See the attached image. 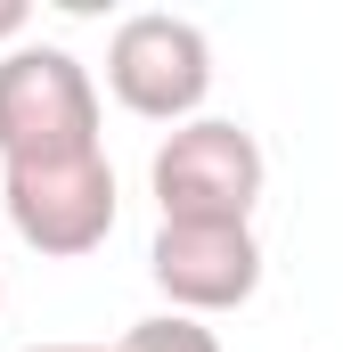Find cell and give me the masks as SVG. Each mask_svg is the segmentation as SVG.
Listing matches in <instances>:
<instances>
[{
	"label": "cell",
	"mask_w": 343,
	"mask_h": 352,
	"mask_svg": "<svg viewBox=\"0 0 343 352\" xmlns=\"http://www.w3.org/2000/svg\"><path fill=\"white\" fill-rule=\"evenodd\" d=\"M66 156H98V82L74 50L16 41L0 58V173Z\"/></svg>",
	"instance_id": "obj_1"
},
{
	"label": "cell",
	"mask_w": 343,
	"mask_h": 352,
	"mask_svg": "<svg viewBox=\"0 0 343 352\" xmlns=\"http://www.w3.org/2000/svg\"><path fill=\"white\" fill-rule=\"evenodd\" d=\"M106 90L115 107H131L139 123H196L213 98V41L196 16L172 8H139L106 33Z\"/></svg>",
	"instance_id": "obj_2"
},
{
	"label": "cell",
	"mask_w": 343,
	"mask_h": 352,
	"mask_svg": "<svg viewBox=\"0 0 343 352\" xmlns=\"http://www.w3.org/2000/svg\"><path fill=\"white\" fill-rule=\"evenodd\" d=\"M261 140L229 115H196L164 131L156 164H147V188H156V213L164 221H254L261 205Z\"/></svg>",
	"instance_id": "obj_3"
},
{
	"label": "cell",
	"mask_w": 343,
	"mask_h": 352,
	"mask_svg": "<svg viewBox=\"0 0 343 352\" xmlns=\"http://www.w3.org/2000/svg\"><path fill=\"white\" fill-rule=\"evenodd\" d=\"M0 205H8V230L33 254H49V263L98 254L106 230H115V164H106V148L66 156V164H8Z\"/></svg>",
	"instance_id": "obj_4"
},
{
	"label": "cell",
	"mask_w": 343,
	"mask_h": 352,
	"mask_svg": "<svg viewBox=\"0 0 343 352\" xmlns=\"http://www.w3.org/2000/svg\"><path fill=\"white\" fill-rule=\"evenodd\" d=\"M147 278L188 320L237 311V303H254V287H261V238H254V221H156Z\"/></svg>",
	"instance_id": "obj_5"
},
{
	"label": "cell",
	"mask_w": 343,
	"mask_h": 352,
	"mask_svg": "<svg viewBox=\"0 0 343 352\" xmlns=\"http://www.w3.org/2000/svg\"><path fill=\"white\" fill-rule=\"evenodd\" d=\"M123 352H221V336L188 311H147V320H131Z\"/></svg>",
	"instance_id": "obj_6"
},
{
	"label": "cell",
	"mask_w": 343,
	"mask_h": 352,
	"mask_svg": "<svg viewBox=\"0 0 343 352\" xmlns=\"http://www.w3.org/2000/svg\"><path fill=\"white\" fill-rule=\"evenodd\" d=\"M25 25H33V8H25V0H0V58L25 41Z\"/></svg>",
	"instance_id": "obj_7"
},
{
	"label": "cell",
	"mask_w": 343,
	"mask_h": 352,
	"mask_svg": "<svg viewBox=\"0 0 343 352\" xmlns=\"http://www.w3.org/2000/svg\"><path fill=\"white\" fill-rule=\"evenodd\" d=\"M25 352H123V344H25Z\"/></svg>",
	"instance_id": "obj_8"
},
{
	"label": "cell",
	"mask_w": 343,
	"mask_h": 352,
	"mask_svg": "<svg viewBox=\"0 0 343 352\" xmlns=\"http://www.w3.org/2000/svg\"><path fill=\"white\" fill-rule=\"evenodd\" d=\"M0 295H8V287H0Z\"/></svg>",
	"instance_id": "obj_9"
}]
</instances>
